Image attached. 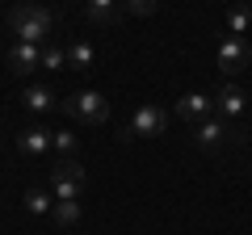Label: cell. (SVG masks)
I'll use <instances>...</instances> for the list:
<instances>
[{
	"instance_id": "cell-1",
	"label": "cell",
	"mask_w": 252,
	"mask_h": 235,
	"mask_svg": "<svg viewBox=\"0 0 252 235\" xmlns=\"http://www.w3.org/2000/svg\"><path fill=\"white\" fill-rule=\"evenodd\" d=\"M51 9H42V4H13L9 13V29L17 34V42H34V46H46V38H51Z\"/></svg>"
},
{
	"instance_id": "cell-2",
	"label": "cell",
	"mask_w": 252,
	"mask_h": 235,
	"mask_svg": "<svg viewBox=\"0 0 252 235\" xmlns=\"http://www.w3.org/2000/svg\"><path fill=\"white\" fill-rule=\"evenodd\" d=\"M63 114L67 118H76V122H84V126H101V122H105L109 118V101L101 97L97 88H84V92H72V97L63 101Z\"/></svg>"
},
{
	"instance_id": "cell-3",
	"label": "cell",
	"mask_w": 252,
	"mask_h": 235,
	"mask_svg": "<svg viewBox=\"0 0 252 235\" xmlns=\"http://www.w3.org/2000/svg\"><path fill=\"white\" fill-rule=\"evenodd\" d=\"M168 118L172 114L164 105H139L135 118H130V126L122 130V139H156V135L168 130Z\"/></svg>"
},
{
	"instance_id": "cell-4",
	"label": "cell",
	"mask_w": 252,
	"mask_h": 235,
	"mask_svg": "<svg viewBox=\"0 0 252 235\" xmlns=\"http://www.w3.org/2000/svg\"><path fill=\"white\" fill-rule=\"evenodd\" d=\"M215 59H219V72L231 80V76H240V72H248V67H252V46L244 42V38H231V34H227L223 42H219Z\"/></svg>"
},
{
	"instance_id": "cell-5",
	"label": "cell",
	"mask_w": 252,
	"mask_h": 235,
	"mask_svg": "<svg viewBox=\"0 0 252 235\" xmlns=\"http://www.w3.org/2000/svg\"><path fill=\"white\" fill-rule=\"evenodd\" d=\"M51 185H55V198H80L84 189V168L76 164V155H67V160H55L51 168Z\"/></svg>"
},
{
	"instance_id": "cell-6",
	"label": "cell",
	"mask_w": 252,
	"mask_h": 235,
	"mask_svg": "<svg viewBox=\"0 0 252 235\" xmlns=\"http://www.w3.org/2000/svg\"><path fill=\"white\" fill-rule=\"evenodd\" d=\"M231 139H240V135L227 126L223 118H206V122H198V126H193V143H198L202 151H219V147L231 143Z\"/></svg>"
},
{
	"instance_id": "cell-7",
	"label": "cell",
	"mask_w": 252,
	"mask_h": 235,
	"mask_svg": "<svg viewBox=\"0 0 252 235\" xmlns=\"http://www.w3.org/2000/svg\"><path fill=\"white\" fill-rule=\"evenodd\" d=\"M177 118L189 122V126H198V122L215 118V97H206V92H185V97L177 101Z\"/></svg>"
},
{
	"instance_id": "cell-8",
	"label": "cell",
	"mask_w": 252,
	"mask_h": 235,
	"mask_svg": "<svg viewBox=\"0 0 252 235\" xmlns=\"http://www.w3.org/2000/svg\"><path fill=\"white\" fill-rule=\"evenodd\" d=\"M38 67H42V46H34V42H13L9 46V72L13 76H30Z\"/></svg>"
},
{
	"instance_id": "cell-9",
	"label": "cell",
	"mask_w": 252,
	"mask_h": 235,
	"mask_svg": "<svg viewBox=\"0 0 252 235\" xmlns=\"http://www.w3.org/2000/svg\"><path fill=\"white\" fill-rule=\"evenodd\" d=\"M244 105H248V97H244V88H235L231 80H227L223 88L215 92V114L223 118V122H235V118H244Z\"/></svg>"
},
{
	"instance_id": "cell-10",
	"label": "cell",
	"mask_w": 252,
	"mask_h": 235,
	"mask_svg": "<svg viewBox=\"0 0 252 235\" xmlns=\"http://www.w3.org/2000/svg\"><path fill=\"white\" fill-rule=\"evenodd\" d=\"M17 147H21V155H46L55 147V130H46V126H26L17 135Z\"/></svg>"
},
{
	"instance_id": "cell-11",
	"label": "cell",
	"mask_w": 252,
	"mask_h": 235,
	"mask_svg": "<svg viewBox=\"0 0 252 235\" xmlns=\"http://www.w3.org/2000/svg\"><path fill=\"white\" fill-rule=\"evenodd\" d=\"M122 13H126L122 0H84V17L93 26H114V21H122Z\"/></svg>"
},
{
	"instance_id": "cell-12",
	"label": "cell",
	"mask_w": 252,
	"mask_h": 235,
	"mask_svg": "<svg viewBox=\"0 0 252 235\" xmlns=\"http://www.w3.org/2000/svg\"><path fill=\"white\" fill-rule=\"evenodd\" d=\"M97 63V51H93L84 38H76V42H67V67H76V72H89V67Z\"/></svg>"
},
{
	"instance_id": "cell-13",
	"label": "cell",
	"mask_w": 252,
	"mask_h": 235,
	"mask_svg": "<svg viewBox=\"0 0 252 235\" xmlns=\"http://www.w3.org/2000/svg\"><path fill=\"white\" fill-rule=\"evenodd\" d=\"M51 218H55V227H72V223H80L84 218V210H80V202L76 198H55V210H51Z\"/></svg>"
},
{
	"instance_id": "cell-14",
	"label": "cell",
	"mask_w": 252,
	"mask_h": 235,
	"mask_svg": "<svg viewBox=\"0 0 252 235\" xmlns=\"http://www.w3.org/2000/svg\"><path fill=\"white\" fill-rule=\"evenodd\" d=\"M248 26H252V9H248V4H235V9L227 13V34L244 38V34H248Z\"/></svg>"
},
{
	"instance_id": "cell-15",
	"label": "cell",
	"mask_w": 252,
	"mask_h": 235,
	"mask_svg": "<svg viewBox=\"0 0 252 235\" xmlns=\"http://www.w3.org/2000/svg\"><path fill=\"white\" fill-rule=\"evenodd\" d=\"M21 101H26V109H34V114L55 109V92L51 88H38V84H34V88H26V97H21Z\"/></svg>"
},
{
	"instance_id": "cell-16",
	"label": "cell",
	"mask_w": 252,
	"mask_h": 235,
	"mask_svg": "<svg viewBox=\"0 0 252 235\" xmlns=\"http://www.w3.org/2000/svg\"><path fill=\"white\" fill-rule=\"evenodd\" d=\"M21 202H26L30 214H51V210H55V202H51V193H46V189H26V198H21Z\"/></svg>"
},
{
	"instance_id": "cell-17",
	"label": "cell",
	"mask_w": 252,
	"mask_h": 235,
	"mask_svg": "<svg viewBox=\"0 0 252 235\" xmlns=\"http://www.w3.org/2000/svg\"><path fill=\"white\" fill-rule=\"evenodd\" d=\"M42 67L46 72H63L67 67V46H42Z\"/></svg>"
},
{
	"instance_id": "cell-18",
	"label": "cell",
	"mask_w": 252,
	"mask_h": 235,
	"mask_svg": "<svg viewBox=\"0 0 252 235\" xmlns=\"http://www.w3.org/2000/svg\"><path fill=\"white\" fill-rule=\"evenodd\" d=\"M76 147H80V139H76L72 130H55V151H59V160L76 155Z\"/></svg>"
},
{
	"instance_id": "cell-19",
	"label": "cell",
	"mask_w": 252,
	"mask_h": 235,
	"mask_svg": "<svg viewBox=\"0 0 252 235\" xmlns=\"http://www.w3.org/2000/svg\"><path fill=\"white\" fill-rule=\"evenodd\" d=\"M122 4H126V13H135V17H152L160 0H122Z\"/></svg>"
},
{
	"instance_id": "cell-20",
	"label": "cell",
	"mask_w": 252,
	"mask_h": 235,
	"mask_svg": "<svg viewBox=\"0 0 252 235\" xmlns=\"http://www.w3.org/2000/svg\"><path fill=\"white\" fill-rule=\"evenodd\" d=\"M21 4H38V0H21Z\"/></svg>"
}]
</instances>
